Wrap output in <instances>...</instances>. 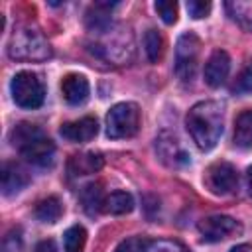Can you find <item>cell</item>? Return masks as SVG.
Instances as JSON below:
<instances>
[{"instance_id":"cell-1","label":"cell","mask_w":252,"mask_h":252,"mask_svg":"<svg viewBox=\"0 0 252 252\" xmlns=\"http://www.w3.org/2000/svg\"><path fill=\"white\" fill-rule=\"evenodd\" d=\"M224 110L217 100H201L191 106L185 116V126L199 150L209 152L217 146L222 134Z\"/></svg>"},{"instance_id":"cell-2","label":"cell","mask_w":252,"mask_h":252,"mask_svg":"<svg viewBox=\"0 0 252 252\" xmlns=\"http://www.w3.org/2000/svg\"><path fill=\"white\" fill-rule=\"evenodd\" d=\"M10 142L30 163L39 167H47L53 163L55 144L43 134V130L37 124L32 122L16 124L10 130Z\"/></svg>"},{"instance_id":"cell-3","label":"cell","mask_w":252,"mask_h":252,"mask_svg":"<svg viewBox=\"0 0 252 252\" xmlns=\"http://www.w3.org/2000/svg\"><path fill=\"white\" fill-rule=\"evenodd\" d=\"M8 55L16 61H45L51 57V47L35 26L24 24L8 39Z\"/></svg>"},{"instance_id":"cell-4","label":"cell","mask_w":252,"mask_h":252,"mask_svg":"<svg viewBox=\"0 0 252 252\" xmlns=\"http://www.w3.org/2000/svg\"><path fill=\"white\" fill-rule=\"evenodd\" d=\"M10 89H12L14 102L18 106H22V108L33 110V108H39L43 104L45 87H43V81L39 79L37 73H32V71H20V73H16L12 77Z\"/></svg>"},{"instance_id":"cell-5","label":"cell","mask_w":252,"mask_h":252,"mask_svg":"<svg viewBox=\"0 0 252 252\" xmlns=\"http://www.w3.org/2000/svg\"><path fill=\"white\" fill-rule=\"evenodd\" d=\"M140 130V108L136 102H118L106 114V136L112 140L132 138Z\"/></svg>"},{"instance_id":"cell-6","label":"cell","mask_w":252,"mask_h":252,"mask_svg":"<svg viewBox=\"0 0 252 252\" xmlns=\"http://www.w3.org/2000/svg\"><path fill=\"white\" fill-rule=\"evenodd\" d=\"M199 53H201V39L193 33L187 32L177 39L175 45V73L181 81H191L197 73L199 65Z\"/></svg>"},{"instance_id":"cell-7","label":"cell","mask_w":252,"mask_h":252,"mask_svg":"<svg viewBox=\"0 0 252 252\" xmlns=\"http://www.w3.org/2000/svg\"><path fill=\"white\" fill-rule=\"evenodd\" d=\"M108 33H110V39L96 43L94 51L100 57H104L116 65L130 61L132 59V33L128 30H122V28H116V30L110 28Z\"/></svg>"},{"instance_id":"cell-8","label":"cell","mask_w":252,"mask_h":252,"mask_svg":"<svg viewBox=\"0 0 252 252\" xmlns=\"http://www.w3.org/2000/svg\"><path fill=\"white\" fill-rule=\"evenodd\" d=\"M197 230L205 242H220L242 232V224L226 215H209L197 222Z\"/></svg>"},{"instance_id":"cell-9","label":"cell","mask_w":252,"mask_h":252,"mask_svg":"<svg viewBox=\"0 0 252 252\" xmlns=\"http://www.w3.org/2000/svg\"><path fill=\"white\" fill-rule=\"evenodd\" d=\"M205 185L215 195H228L238 185V171L228 161H215L205 171Z\"/></svg>"},{"instance_id":"cell-10","label":"cell","mask_w":252,"mask_h":252,"mask_svg":"<svg viewBox=\"0 0 252 252\" xmlns=\"http://www.w3.org/2000/svg\"><path fill=\"white\" fill-rule=\"evenodd\" d=\"M228 71H230V57L224 49H215L207 63H205V71H203V77H205V83L213 89L220 87L226 77H228Z\"/></svg>"},{"instance_id":"cell-11","label":"cell","mask_w":252,"mask_h":252,"mask_svg":"<svg viewBox=\"0 0 252 252\" xmlns=\"http://www.w3.org/2000/svg\"><path fill=\"white\" fill-rule=\"evenodd\" d=\"M59 134L69 142H89L98 134V122L94 116H83L79 120L61 124Z\"/></svg>"},{"instance_id":"cell-12","label":"cell","mask_w":252,"mask_h":252,"mask_svg":"<svg viewBox=\"0 0 252 252\" xmlns=\"http://www.w3.org/2000/svg\"><path fill=\"white\" fill-rule=\"evenodd\" d=\"M156 150L159 154V158L167 163V165H173V167H179V165H185L189 163V156L185 154V150L179 146V140L167 132L159 134L158 140H156Z\"/></svg>"},{"instance_id":"cell-13","label":"cell","mask_w":252,"mask_h":252,"mask_svg":"<svg viewBox=\"0 0 252 252\" xmlns=\"http://www.w3.org/2000/svg\"><path fill=\"white\" fill-rule=\"evenodd\" d=\"M89 81L85 75H79V73H69L63 77L61 81V93H63V98L73 104V106H79L83 102H87L89 98Z\"/></svg>"},{"instance_id":"cell-14","label":"cell","mask_w":252,"mask_h":252,"mask_svg":"<svg viewBox=\"0 0 252 252\" xmlns=\"http://www.w3.org/2000/svg\"><path fill=\"white\" fill-rule=\"evenodd\" d=\"M28 183H30V175L22 165H18L16 161H4V165H2V193L6 197L20 193Z\"/></svg>"},{"instance_id":"cell-15","label":"cell","mask_w":252,"mask_h":252,"mask_svg":"<svg viewBox=\"0 0 252 252\" xmlns=\"http://www.w3.org/2000/svg\"><path fill=\"white\" fill-rule=\"evenodd\" d=\"M112 6H116V4L114 2H96V4H93L89 8L87 18H85L89 32L100 35L108 28H112V22H110V8Z\"/></svg>"},{"instance_id":"cell-16","label":"cell","mask_w":252,"mask_h":252,"mask_svg":"<svg viewBox=\"0 0 252 252\" xmlns=\"http://www.w3.org/2000/svg\"><path fill=\"white\" fill-rule=\"evenodd\" d=\"M102 167V156L94 154V152H83V154H75L69 159V173L71 177H81V175H89V173H96Z\"/></svg>"},{"instance_id":"cell-17","label":"cell","mask_w":252,"mask_h":252,"mask_svg":"<svg viewBox=\"0 0 252 252\" xmlns=\"http://www.w3.org/2000/svg\"><path fill=\"white\" fill-rule=\"evenodd\" d=\"M232 142H234V146H238L242 150L252 148V108H246L236 116Z\"/></svg>"},{"instance_id":"cell-18","label":"cell","mask_w":252,"mask_h":252,"mask_svg":"<svg viewBox=\"0 0 252 252\" xmlns=\"http://www.w3.org/2000/svg\"><path fill=\"white\" fill-rule=\"evenodd\" d=\"M134 209V199L126 191H112L102 201V213L108 215H126Z\"/></svg>"},{"instance_id":"cell-19","label":"cell","mask_w":252,"mask_h":252,"mask_svg":"<svg viewBox=\"0 0 252 252\" xmlns=\"http://www.w3.org/2000/svg\"><path fill=\"white\" fill-rule=\"evenodd\" d=\"M33 213H35V219L41 220V222H57L63 215V205L57 197L51 195V197H45V199L37 201Z\"/></svg>"},{"instance_id":"cell-20","label":"cell","mask_w":252,"mask_h":252,"mask_svg":"<svg viewBox=\"0 0 252 252\" xmlns=\"http://www.w3.org/2000/svg\"><path fill=\"white\" fill-rule=\"evenodd\" d=\"M102 201H104V195H102L100 183H89L81 189V203L89 215L102 211Z\"/></svg>"},{"instance_id":"cell-21","label":"cell","mask_w":252,"mask_h":252,"mask_svg":"<svg viewBox=\"0 0 252 252\" xmlns=\"http://www.w3.org/2000/svg\"><path fill=\"white\" fill-rule=\"evenodd\" d=\"M87 244V230L81 224H73L63 234V252H83Z\"/></svg>"},{"instance_id":"cell-22","label":"cell","mask_w":252,"mask_h":252,"mask_svg":"<svg viewBox=\"0 0 252 252\" xmlns=\"http://www.w3.org/2000/svg\"><path fill=\"white\" fill-rule=\"evenodd\" d=\"M144 47H146V55L152 63H158L163 55V37L158 30H148L144 35Z\"/></svg>"},{"instance_id":"cell-23","label":"cell","mask_w":252,"mask_h":252,"mask_svg":"<svg viewBox=\"0 0 252 252\" xmlns=\"http://www.w3.org/2000/svg\"><path fill=\"white\" fill-rule=\"evenodd\" d=\"M146 252H189V248L179 240L159 238V240H150Z\"/></svg>"},{"instance_id":"cell-24","label":"cell","mask_w":252,"mask_h":252,"mask_svg":"<svg viewBox=\"0 0 252 252\" xmlns=\"http://www.w3.org/2000/svg\"><path fill=\"white\" fill-rule=\"evenodd\" d=\"M156 12L161 16L165 24H175L177 22V2L173 0H158L156 2Z\"/></svg>"},{"instance_id":"cell-25","label":"cell","mask_w":252,"mask_h":252,"mask_svg":"<svg viewBox=\"0 0 252 252\" xmlns=\"http://www.w3.org/2000/svg\"><path fill=\"white\" fill-rule=\"evenodd\" d=\"M148 242H150V240H146V238H142V236H130V238L122 240V242L116 246L114 252H146Z\"/></svg>"},{"instance_id":"cell-26","label":"cell","mask_w":252,"mask_h":252,"mask_svg":"<svg viewBox=\"0 0 252 252\" xmlns=\"http://www.w3.org/2000/svg\"><path fill=\"white\" fill-rule=\"evenodd\" d=\"M22 250V232L20 228H12L2 240V252H20Z\"/></svg>"},{"instance_id":"cell-27","label":"cell","mask_w":252,"mask_h":252,"mask_svg":"<svg viewBox=\"0 0 252 252\" xmlns=\"http://www.w3.org/2000/svg\"><path fill=\"white\" fill-rule=\"evenodd\" d=\"M187 12H189V16L195 18V20L205 18V16H209V12H211V2L189 0V2H187Z\"/></svg>"},{"instance_id":"cell-28","label":"cell","mask_w":252,"mask_h":252,"mask_svg":"<svg viewBox=\"0 0 252 252\" xmlns=\"http://www.w3.org/2000/svg\"><path fill=\"white\" fill-rule=\"evenodd\" d=\"M236 91H240V93H252V63H248L244 67V71L238 75Z\"/></svg>"},{"instance_id":"cell-29","label":"cell","mask_w":252,"mask_h":252,"mask_svg":"<svg viewBox=\"0 0 252 252\" xmlns=\"http://www.w3.org/2000/svg\"><path fill=\"white\" fill-rule=\"evenodd\" d=\"M33 252H57V246H55L53 240H41V242L35 246Z\"/></svg>"},{"instance_id":"cell-30","label":"cell","mask_w":252,"mask_h":252,"mask_svg":"<svg viewBox=\"0 0 252 252\" xmlns=\"http://www.w3.org/2000/svg\"><path fill=\"white\" fill-rule=\"evenodd\" d=\"M230 252H252V246L250 244H236Z\"/></svg>"},{"instance_id":"cell-31","label":"cell","mask_w":252,"mask_h":252,"mask_svg":"<svg viewBox=\"0 0 252 252\" xmlns=\"http://www.w3.org/2000/svg\"><path fill=\"white\" fill-rule=\"evenodd\" d=\"M246 183H248V193L252 195V165H248L246 169Z\"/></svg>"}]
</instances>
